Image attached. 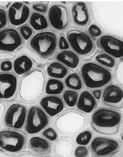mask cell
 <instances>
[{
	"label": "cell",
	"instance_id": "6da1fadb",
	"mask_svg": "<svg viewBox=\"0 0 123 157\" xmlns=\"http://www.w3.org/2000/svg\"><path fill=\"white\" fill-rule=\"evenodd\" d=\"M122 122L121 112L106 108L96 109L91 119V125L94 131L99 134L108 136L118 134Z\"/></svg>",
	"mask_w": 123,
	"mask_h": 157
},
{
	"label": "cell",
	"instance_id": "7a4b0ae2",
	"mask_svg": "<svg viewBox=\"0 0 123 157\" xmlns=\"http://www.w3.org/2000/svg\"><path fill=\"white\" fill-rule=\"evenodd\" d=\"M88 123L86 114L77 109H70L56 118L54 124L61 134L73 137L85 128Z\"/></svg>",
	"mask_w": 123,
	"mask_h": 157
},
{
	"label": "cell",
	"instance_id": "3957f363",
	"mask_svg": "<svg viewBox=\"0 0 123 157\" xmlns=\"http://www.w3.org/2000/svg\"><path fill=\"white\" fill-rule=\"evenodd\" d=\"M81 72L85 86L89 89L103 88L113 80L109 70L93 62H87L81 67Z\"/></svg>",
	"mask_w": 123,
	"mask_h": 157
},
{
	"label": "cell",
	"instance_id": "277c9868",
	"mask_svg": "<svg viewBox=\"0 0 123 157\" xmlns=\"http://www.w3.org/2000/svg\"><path fill=\"white\" fill-rule=\"evenodd\" d=\"M45 78L43 73L34 71L23 78L20 87V96L26 102L34 101L41 96L45 85Z\"/></svg>",
	"mask_w": 123,
	"mask_h": 157
},
{
	"label": "cell",
	"instance_id": "5b68a950",
	"mask_svg": "<svg viewBox=\"0 0 123 157\" xmlns=\"http://www.w3.org/2000/svg\"><path fill=\"white\" fill-rule=\"evenodd\" d=\"M30 46L34 51L41 57H50L56 50V35L52 32H45L38 33L32 38Z\"/></svg>",
	"mask_w": 123,
	"mask_h": 157
},
{
	"label": "cell",
	"instance_id": "8992f818",
	"mask_svg": "<svg viewBox=\"0 0 123 157\" xmlns=\"http://www.w3.org/2000/svg\"><path fill=\"white\" fill-rule=\"evenodd\" d=\"M93 155L96 157H111L117 155L122 150V142L116 139L96 137L90 144Z\"/></svg>",
	"mask_w": 123,
	"mask_h": 157
},
{
	"label": "cell",
	"instance_id": "52a82bcc",
	"mask_svg": "<svg viewBox=\"0 0 123 157\" xmlns=\"http://www.w3.org/2000/svg\"><path fill=\"white\" fill-rule=\"evenodd\" d=\"M67 37L72 49L79 55L87 56L95 49V44L92 38L82 31H70L67 33Z\"/></svg>",
	"mask_w": 123,
	"mask_h": 157
},
{
	"label": "cell",
	"instance_id": "ba28073f",
	"mask_svg": "<svg viewBox=\"0 0 123 157\" xmlns=\"http://www.w3.org/2000/svg\"><path fill=\"white\" fill-rule=\"evenodd\" d=\"M49 123V118L42 109L37 106H32L28 112L25 131L29 134H37L44 129Z\"/></svg>",
	"mask_w": 123,
	"mask_h": 157
},
{
	"label": "cell",
	"instance_id": "9c48e42d",
	"mask_svg": "<svg viewBox=\"0 0 123 157\" xmlns=\"http://www.w3.org/2000/svg\"><path fill=\"white\" fill-rule=\"evenodd\" d=\"M25 143L26 138L21 133L11 130L0 132V148L7 152H18L24 147Z\"/></svg>",
	"mask_w": 123,
	"mask_h": 157
},
{
	"label": "cell",
	"instance_id": "30bf717a",
	"mask_svg": "<svg viewBox=\"0 0 123 157\" xmlns=\"http://www.w3.org/2000/svg\"><path fill=\"white\" fill-rule=\"evenodd\" d=\"M27 110L24 105L19 104L11 105L5 116V123L7 126L16 129H21L24 125Z\"/></svg>",
	"mask_w": 123,
	"mask_h": 157
},
{
	"label": "cell",
	"instance_id": "8fae6325",
	"mask_svg": "<svg viewBox=\"0 0 123 157\" xmlns=\"http://www.w3.org/2000/svg\"><path fill=\"white\" fill-rule=\"evenodd\" d=\"M97 45L107 54L117 59L123 57V41L109 35L102 36L98 40Z\"/></svg>",
	"mask_w": 123,
	"mask_h": 157
},
{
	"label": "cell",
	"instance_id": "7c38bea8",
	"mask_svg": "<svg viewBox=\"0 0 123 157\" xmlns=\"http://www.w3.org/2000/svg\"><path fill=\"white\" fill-rule=\"evenodd\" d=\"M23 43L18 32L13 29H7L0 32V50L13 52L18 48Z\"/></svg>",
	"mask_w": 123,
	"mask_h": 157
},
{
	"label": "cell",
	"instance_id": "4fadbf2b",
	"mask_svg": "<svg viewBox=\"0 0 123 157\" xmlns=\"http://www.w3.org/2000/svg\"><path fill=\"white\" fill-rule=\"evenodd\" d=\"M102 100L105 105L114 109H122L123 105L122 89L116 85L108 86L102 93Z\"/></svg>",
	"mask_w": 123,
	"mask_h": 157
},
{
	"label": "cell",
	"instance_id": "5bb4252c",
	"mask_svg": "<svg viewBox=\"0 0 123 157\" xmlns=\"http://www.w3.org/2000/svg\"><path fill=\"white\" fill-rule=\"evenodd\" d=\"M49 18L52 27L58 30H63L68 26L69 21L68 10L65 7L54 5L50 8Z\"/></svg>",
	"mask_w": 123,
	"mask_h": 157
},
{
	"label": "cell",
	"instance_id": "9a60e30c",
	"mask_svg": "<svg viewBox=\"0 0 123 157\" xmlns=\"http://www.w3.org/2000/svg\"><path fill=\"white\" fill-rule=\"evenodd\" d=\"M17 87L16 77L10 73L0 74V99H9L15 94Z\"/></svg>",
	"mask_w": 123,
	"mask_h": 157
},
{
	"label": "cell",
	"instance_id": "2e32d148",
	"mask_svg": "<svg viewBox=\"0 0 123 157\" xmlns=\"http://www.w3.org/2000/svg\"><path fill=\"white\" fill-rule=\"evenodd\" d=\"M30 10L27 6L20 2H15L11 6L8 16L12 25L19 26L25 23L28 18Z\"/></svg>",
	"mask_w": 123,
	"mask_h": 157
},
{
	"label": "cell",
	"instance_id": "e0dca14e",
	"mask_svg": "<svg viewBox=\"0 0 123 157\" xmlns=\"http://www.w3.org/2000/svg\"><path fill=\"white\" fill-rule=\"evenodd\" d=\"M40 105L46 113L51 117L57 116L65 109L63 100L57 96L49 95L43 97L40 101Z\"/></svg>",
	"mask_w": 123,
	"mask_h": 157
},
{
	"label": "cell",
	"instance_id": "ac0fdd59",
	"mask_svg": "<svg viewBox=\"0 0 123 157\" xmlns=\"http://www.w3.org/2000/svg\"><path fill=\"white\" fill-rule=\"evenodd\" d=\"M77 107L84 113L89 114L97 107L98 103L95 98L89 91H84L78 97Z\"/></svg>",
	"mask_w": 123,
	"mask_h": 157
},
{
	"label": "cell",
	"instance_id": "d6986e66",
	"mask_svg": "<svg viewBox=\"0 0 123 157\" xmlns=\"http://www.w3.org/2000/svg\"><path fill=\"white\" fill-rule=\"evenodd\" d=\"M73 19L76 25L85 26L88 24L90 21L89 11L87 6L83 2H78L73 6L72 9Z\"/></svg>",
	"mask_w": 123,
	"mask_h": 157
},
{
	"label": "cell",
	"instance_id": "ffe728a7",
	"mask_svg": "<svg viewBox=\"0 0 123 157\" xmlns=\"http://www.w3.org/2000/svg\"><path fill=\"white\" fill-rule=\"evenodd\" d=\"M74 143L72 139L64 138L60 139L55 143L54 152L57 155L61 157L71 156L74 151Z\"/></svg>",
	"mask_w": 123,
	"mask_h": 157
},
{
	"label": "cell",
	"instance_id": "44dd1931",
	"mask_svg": "<svg viewBox=\"0 0 123 157\" xmlns=\"http://www.w3.org/2000/svg\"><path fill=\"white\" fill-rule=\"evenodd\" d=\"M56 58L58 61L72 69L77 67L80 62V58L75 53L69 50L60 52Z\"/></svg>",
	"mask_w": 123,
	"mask_h": 157
},
{
	"label": "cell",
	"instance_id": "7402d4cb",
	"mask_svg": "<svg viewBox=\"0 0 123 157\" xmlns=\"http://www.w3.org/2000/svg\"><path fill=\"white\" fill-rule=\"evenodd\" d=\"M13 66L14 72L17 75H22L30 71L33 66V63L28 56L22 55L16 59Z\"/></svg>",
	"mask_w": 123,
	"mask_h": 157
},
{
	"label": "cell",
	"instance_id": "603a6c76",
	"mask_svg": "<svg viewBox=\"0 0 123 157\" xmlns=\"http://www.w3.org/2000/svg\"><path fill=\"white\" fill-rule=\"evenodd\" d=\"M30 146L36 152L48 155L51 151L50 144L45 139L39 137L32 138L30 141Z\"/></svg>",
	"mask_w": 123,
	"mask_h": 157
},
{
	"label": "cell",
	"instance_id": "cb8c5ba5",
	"mask_svg": "<svg viewBox=\"0 0 123 157\" xmlns=\"http://www.w3.org/2000/svg\"><path fill=\"white\" fill-rule=\"evenodd\" d=\"M48 75L55 79H63L68 75L69 71L63 65L57 62L50 64L47 69Z\"/></svg>",
	"mask_w": 123,
	"mask_h": 157
},
{
	"label": "cell",
	"instance_id": "d4e9b609",
	"mask_svg": "<svg viewBox=\"0 0 123 157\" xmlns=\"http://www.w3.org/2000/svg\"><path fill=\"white\" fill-rule=\"evenodd\" d=\"M64 90L63 82L57 79L48 80L45 87L46 94L52 96H56L63 93Z\"/></svg>",
	"mask_w": 123,
	"mask_h": 157
},
{
	"label": "cell",
	"instance_id": "484cf974",
	"mask_svg": "<svg viewBox=\"0 0 123 157\" xmlns=\"http://www.w3.org/2000/svg\"><path fill=\"white\" fill-rule=\"evenodd\" d=\"M64 83L66 87L72 90L80 91L84 88L83 81L77 73H72L67 76Z\"/></svg>",
	"mask_w": 123,
	"mask_h": 157
},
{
	"label": "cell",
	"instance_id": "4316f807",
	"mask_svg": "<svg viewBox=\"0 0 123 157\" xmlns=\"http://www.w3.org/2000/svg\"><path fill=\"white\" fill-rule=\"evenodd\" d=\"M30 23L31 27L37 31L44 30L47 29L49 26V23L45 17L36 13L31 14Z\"/></svg>",
	"mask_w": 123,
	"mask_h": 157
},
{
	"label": "cell",
	"instance_id": "83f0119b",
	"mask_svg": "<svg viewBox=\"0 0 123 157\" xmlns=\"http://www.w3.org/2000/svg\"><path fill=\"white\" fill-rule=\"evenodd\" d=\"M78 97L79 94L77 92L72 90H66L63 95L64 101L70 108L74 107L77 105Z\"/></svg>",
	"mask_w": 123,
	"mask_h": 157
},
{
	"label": "cell",
	"instance_id": "f1b7e54d",
	"mask_svg": "<svg viewBox=\"0 0 123 157\" xmlns=\"http://www.w3.org/2000/svg\"><path fill=\"white\" fill-rule=\"evenodd\" d=\"M93 133L90 129H87L79 134L75 139L76 143L81 146H87L91 141Z\"/></svg>",
	"mask_w": 123,
	"mask_h": 157
},
{
	"label": "cell",
	"instance_id": "f546056e",
	"mask_svg": "<svg viewBox=\"0 0 123 157\" xmlns=\"http://www.w3.org/2000/svg\"><path fill=\"white\" fill-rule=\"evenodd\" d=\"M95 59L98 63L110 69H112L116 64L115 59L106 54H99L96 56Z\"/></svg>",
	"mask_w": 123,
	"mask_h": 157
},
{
	"label": "cell",
	"instance_id": "4dcf8cb0",
	"mask_svg": "<svg viewBox=\"0 0 123 157\" xmlns=\"http://www.w3.org/2000/svg\"><path fill=\"white\" fill-rule=\"evenodd\" d=\"M42 135L48 140L52 142L56 140L58 138L57 132L52 127H49L45 129L42 132Z\"/></svg>",
	"mask_w": 123,
	"mask_h": 157
},
{
	"label": "cell",
	"instance_id": "1f68e13d",
	"mask_svg": "<svg viewBox=\"0 0 123 157\" xmlns=\"http://www.w3.org/2000/svg\"><path fill=\"white\" fill-rule=\"evenodd\" d=\"M19 31L22 37L25 40L30 39L33 33V29L27 25L22 26L20 28Z\"/></svg>",
	"mask_w": 123,
	"mask_h": 157
},
{
	"label": "cell",
	"instance_id": "d6a6232c",
	"mask_svg": "<svg viewBox=\"0 0 123 157\" xmlns=\"http://www.w3.org/2000/svg\"><path fill=\"white\" fill-rule=\"evenodd\" d=\"M89 148L85 146H80L76 148L74 155L76 157H85L89 156Z\"/></svg>",
	"mask_w": 123,
	"mask_h": 157
},
{
	"label": "cell",
	"instance_id": "836d02e7",
	"mask_svg": "<svg viewBox=\"0 0 123 157\" xmlns=\"http://www.w3.org/2000/svg\"><path fill=\"white\" fill-rule=\"evenodd\" d=\"M123 63L122 61L120 62L116 68V78L118 82L121 86L123 85Z\"/></svg>",
	"mask_w": 123,
	"mask_h": 157
},
{
	"label": "cell",
	"instance_id": "e575fe53",
	"mask_svg": "<svg viewBox=\"0 0 123 157\" xmlns=\"http://www.w3.org/2000/svg\"><path fill=\"white\" fill-rule=\"evenodd\" d=\"M88 31L89 34L94 37L100 36L102 33L101 29L95 25H91L89 28Z\"/></svg>",
	"mask_w": 123,
	"mask_h": 157
},
{
	"label": "cell",
	"instance_id": "d590c367",
	"mask_svg": "<svg viewBox=\"0 0 123 157\" xmlns=\"http://www.w3.org/2000/svg\"><path fill=\"white\" fill-rule=\"evenodd\" d=\"M7 23V16L5 11L0 9V29L4 28Z\"/></svg>",
	"mask_w": 123,
	"mask_h": 157
},
{
	"label": "cell",
	"instance_id": "8d00e7d4",
	"mask_svg": "<svg viewBox=\"0 0 123 157\" xmlns=\"http://www.w3.org/2000/svg\"><path fill=\"white\" fill-rule=\"evenodd\" d=\"M33 9L38 12L45 13L48 10V6L46 4H38L33 6Z\"/></svg>",
	"mask_w": 123,
	"mask_h": 157
},
{
	"label": "cell",
	"instance_id": "74e56055",
	"mask_svg": "<svg viewBox=\"0 0 123 157\" xmlns=\"http://www.w3.org/2000/svg\"><path fill=\"white\" fill-rule=\"evenodd\" d=\"M13 63L9 60L2 62L1 65V69L2 71L9 72L13 69Z\"/></svg>",
	"mask_w": 123,
	"mask_h": 157
},
{
	"label": "cell",
	"instance_id": "f35d334b",
	"mask_svg": "<svg viewBox=\"0 0 123 157\" xmlns=\"http://www.w3.org/2000/svg\"><path fill=\"white\" fill-rule=\"evenodd\" d=\"M59 46L60 49L61 50H66L69 48V44L63 36H61L60 37Z\"/></svg>",
	"mask_w": 123,
	"mask_h": 157
},
{
	"label": "cell",
	"instance_id": "ab89813d",
	"mask_svg": "<svg viewBox=\"0 0 123 157\" xmlns=\"http://www.w3.org/2000/svg\"><path fill=\"white\" fill-rule=\"evenodd\" d=\"M5 109V104L0 102V127L2 125L3 118Z\"/></svg>",
	"mask_w": 123,
	"mask_h": 157
},
{
	"label": "cell",
	"instance_id": "60d3db41",
	"mask_svg": "<svg viewBox=\"0 0 123 157\" xmlns=\"http://www.w3.org/2000/svg\"><path fill=\"white\" fill-rule=\"evenodd\" d=\"M92 95L97 100H100L102 94V90H100L96 89L92 92Z\"/></svg>",
	"mask_w": 123,
	"mask_h": 157
}]
</instances>
